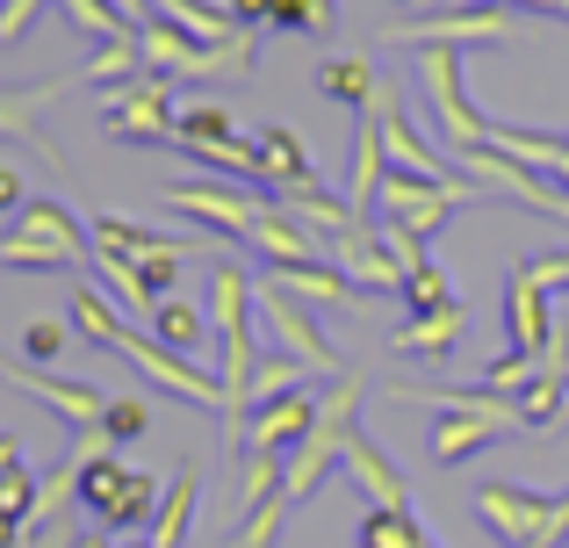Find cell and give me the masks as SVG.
I'll return each instance as SVG.
<instances>
[{
    "mask_svg": "<svg viewBox=\"0 0 569 548\" xmlns=\"http://www.w3.org/2000/svg\"><path fill=\"white\" fill-rule=\"evenodd\" d=\"M72 332H87L94 347H109V353H123L138 376H152L159 390H173V397H188V405H202V411H223V390H217V376H202V368L188 361V353H173V347H159L152 332H138V325L116 310V296L109 289H94V281H80L72 289Z\"/></svg>",
    "mask_w": 569,
    "mask_h": 548,
    "instance_id": "6da1fadb",
    "label": "cell"
},
{
    "mask_svg": "<svg viewBox=\"0 0 569 548\" xmlns=\"http://www.w3.org/2000/svg\"><path fill=\"white\" fill-rule=\"evenodd\" d=\"M209 303H217V325H223V368H217V390H223V455L238 462L246 448V419H252V368H260V347H252V281L238 260H217L209 275Z\"/></svg>",
    "mask_w": 569,
    "mask_h": 548,
    "instance_id": "7a4b0ae2",
    "label": "cell"
},
{
    "mask_svg": "<svg viewBox=\"0 0 569 548\" xmlns=\"http://www.w3.org/2000/svg\"><path fill=\"white\" fill-rule=\"evenodd\" d=\"M94 260V231L72 217L66 196H29L14 210V225L0 231V268L22 275H80Z\"/></svg>",
    "mask_w": 569,
    "mask_h": 548,
    "instance_id": "3957f363",
    "label": "cell"
},
{
    "mask_svg": "<svg viewBox=\"0 0 569 548\" xmlns=\"http://www.w3.org/2000/svg\"><path fill=\"white\" fill-rule=\"evenodd\" d=\"M138 51H144V72H159V80H238V72H252L260 29H246V37H231V43H202V37H188V29H173L167 14H152V22L138 29Z\"/></svg>",
    "mask_w": 569,
    "mask_h": 548,
    "instance_id": "277c9868",
    "label": "cell"
},
{
    "mask_svg": "<svg viewBox=\"0 0 569 548\" xmlns=\"http://www.w3.org/2000/svg\"><path fill=\"white\" fill-rule=\"evenodd\" d=\"M159 498H167V484L144 477V469H130L123 455H101V462L80 477V506L94 512L101 535H130V527H152V520H159Z\"/></svg>",
    "mask_w": 569,
    "mask_h": 548,
    "instance_id": "5b68a950",
    "label": "cell"
},
{
    "mask_svg": "<svg viewBox=\"0 0 569 548\" xmlns=\"http://www.w3.org/2000/svg\"><path fill=\"white\" fill-rule=\"evenodd\" d=\"M173 123H181V101H173V80H159V72H138V80L109 87V101H101V130L138 145V152L173 145Z\"/></svg>",
    "mask_w": 569,
    "mask_h": 548,
    "instance_id": "8992f818",
    "label": "cell"
},
{
    "mask_svg": "<svg viewBox=\"0 0 569 548\" xmlns=\"http://www.w3.org/2000/svg\"><path fill=\"white\" fill-rule=\"evenodd\" d=\"M252 318H260L267 332H274V347H281V353H296V361H303L310 376H347L339 347L318 332V310L296 303V296L281 289V281H260V289H252Z\"/></svg>",
    "mask_w": 569,
    "mask_h": 548,
    "instance_id": "52a82bcc",
    "label": "cell"
},
{
    "mask_svg": "<svg viewBox=\"0 0 569 548\" xmlns=\"http://www.w3.org/2000/svg\"><path fill=\"white\" fill-rule=\"evenodd\" d=\"M455 202H490V196H469V188L426 181V173H411V167H389V181H382V196H376V225L411 231V239H432V231L455 217Z\"/></svg>",
    "mask_w": 569,
    "mask_h": 548,
    "instance_id": "ba28073f",
    "label": "cell"
},
{
    "mask_svg": "<svg viewBox=\"0 0 569 548\" xmlns=\"http://www.w3.org/2000/svg\"><path fill=\"white\" fill-rule=\"evenodd\" d=\"M418 80H426V101H432V116H440V130H447V145H455V152L490 145V116L476 109L469 87H461V51H455V43L418 51Z\"/></svg>",
    "mask_w": 569,
    "mask_h": 548,
    "instance_id": "9c48e42d",
    "label": "cell"
},
{
    "mask_svg": "<svg viewBox=\"0 0 569 548\" xmlns=\"http://www.w3.org/2000/svg\"><path fill=\"white\" fill-rule=\"evenodd\" d=\"M167 202H173L181 217H194V225H202L209 239H231V246H246L252 217L267 210V196H260V188L217 181V173H194V181H167Z\"/></svg>",
    "mask_w": 569,
    "mask_h": 548,
    "instance_id": "30bf717a",
    "label": "cell"
},
{
    "mask_svg": "<svg viewBox=\"0 0 569 548\" xmlns=\"http://www.w3.org/2000/svg\"><path fill=\"white\" fill-rule=\"evenodd\" d=\"M512 37H519V14L512 8H447V14H426V22L389 29L397 51H432V43L469 51V43H512Z\"/></svg>",
    "mask_w": 569,
    "mask_h": 548,
    "instance_id": "8fae6325",
    "label": "cell"
},
{
    "mask_svg": "<svg viewBox=\"0 0 569 548\" xmlns=\"http://www.w3.org/2000/svg\"><path fill=\"white\" fill-rule=\"evenodd\" d=\"M246 253L260 260V268H296V260H332V239L310 231L303 217H289L281 196H267V210L252 217V231H246Z\"/></svg>",
    "mask_w": 569,
    "mask_h": 548,
    "instance_id": "7c38bea8",
    "label": "cell"
},
{
    "mask_svg": "<svg viewBox=\"0 0 569 548\" xmlns=\"http://www.w3.org/2000/svg\"><path fill=\"white\" fill-rule=\"evenodd\" d=\"M519 434H527L519 405H505V411H447V419L432 426V462H440V469H461L469 455L498 448V440H519Z\"/></svg>",
    "mask_w": 569,
    "mask_h": 548,
    "instance_id": "4fadbf2b",
    "label": "cell"
},
{
    "mask_svg": "<svg viewBox=\"0 0 569 548\" xmlns=\"http://www.w3.org/2000/svg\"><path fill=\"white\" fill-rule=\"evenodd\" d=\"M505 347L512 353H533V361H548L556 353V325H548V289L541 275L519 260L512 281H505Z\"/></svg>",
    "mask_w": 569,
    "mask_h": 548,
    "instance_id": "5bb4252c",
    "label": "cell"
},
{
    "mask_svg": "<svg viewBox=\"0 0 569 548\" xmlns=\"http://www.w3.org/2000/svg\"><path fill=\"white\" fill-rule=\"evenodd\" d=\"M0 382L29 390L37 405H51L58 419L72 426V434H94V426H101V411H109V397H101L94 382H58V376H37L29 361H8V353H0Z\"/></svg>",
    "mask_w": 569,
    "mask_h": 548,
    "instance_id": "9a60e30c",
    "label": "cell"
},
{
    "mask_svg": "<svg viewBox=\"0 0 569 548\" xmlns=\"http://www.w3.org/2000/svg\"><path fill=\"white\" fill-rule=\"evenodd\" d=\"M310 426H318V397H303V390L267 397V405H252V419H246V455H281V462H289V455L303 448Z\"/></svg>",
    "mask_w": 569,
    "mask_h": 548,
    "instance_id": "2e32d148",
    "label": "cell"
},
{
    "mask_svg": "<svg viewBox=\"0 0 569 548\" xmlns=\"http://www.w3.org/2000/svg\"><path fill=\"white\" fill-rule=\"evenodd\" d=\"M332 268L347 275L353 289H368V296H403V268H397V253L382 246L376 225L339 231V239H332Z\"/></svg>",
    "mask_w": 569,
    "mask_h": 548,
    "instance_id": "e0dca14e",
    "label": "cell"
},
{
    "mask_svg": "<svg viewBox=\"0 0 569 548\" xmlns=\"http://www.w3.org/2000/svg\"><path fill=\"white\" fill-rule=\"evenodd\" d=\"M339 469L353 477V491H368V506L411 512V484H403V469L389 462L376 440H368V426H353V434H347V455H339Z\"/></svg>",
    "mask_w": 569,
    "mask_h": 548,
    "instance_id": "ac0fdd59",
    "label": "cell"
},
{
    "mask_svg": "<svg viewBox=\"0 0 569 548\" xmlns=\"http://www.w3.org/2000/svg\"><path fill=\"white\" fill-rule=\"evenodd\" d=\"M461 339H469V310H461V296H455V303H440V310H411V318L389 332V347L418 353V361H447Z\"/></svg>",
    "mask_w": 569,
    "mask_h": 548,
    "instance_id": "d6986e66",
    "label": "cell"
},
{
    "mask_svg": "<svg viewBox=\"0 0 569 548\" xmlns=\"http://www.w3.org/2000/svg\"><path fill=\"white\" fill-rule=\"evenodd\" d=\"M347 167H353L347 202L368 217V210H376V196H382V181H389V145H382L376 109H368V116H353V152H347Z\"/></svg>",
    "mask_w": 569,
    "mask_h": 548,
    "instance_id": "ffe728a7",
    "label": "cell"
},
{
    "mask_svg": "<svg viewBox=\"0 0 569 548\" xmlns=\"http://www.w3.org/2000/svg\"><path fill=\"white\" fill-rule=\"evenodd\" d=\"M252 152H260V181H274V188H303V181H318V167H310L303 138H296L289 123H260V130H252Z\"/></svg>",
    "mask_w": 569,
    "mask_h": 548,
    "instance_id": "44dd1931",
    "label": "cell"
},
{
    "mask_svg": "<svg viewBox=\"0 0 569 548\" xmlns=\"http://www.w3.org/2000/svg\"><path fill=\"white\" fill-rule=\"evenodd\" d=\"M194 498H202V469L194 462H181L167 477V498H159V520H152V548H181L188 541V527H194Z\"/></svg>",
    "mask_w": 569,
    "mask_h": 548,
    "instance_id": "7402d4cb",
    "label": "cell"
},
{
    "mask_svg": "<svg viewBox=\"0 0 569 548\" xmlns=\"http://www.w3.org/2000/svg\"><path fill=\"white\" fill-rule=\"evenodd\" d=\"M267 281H281V289H289L296 303H310V310H332V303H347V296H361L347 275L332 268V260H296V268H267Z\"/></svg>",
    "mask_w": 569,
    "mask_h": 548,
    "instance_id": "603a6c76",
    "label": "cell"
},
{
    "mask_svg": "<svg viewBox=\"0 0 569 548\" xmlns=\"http://www.w3.org/2000/svg\"><path fill=\"white\" fill-rule=\"evenodd\" d=\"M66 80H29V87H0V138H22V145H37V159H51V145H43V123H37V109L58 94Z\"/></svg>",
    "mask_w": 569,
    "mask_h": 548,
    "instance_id": "cb8c5ba5",
    "label": "cell"
},
{
    "mask_svg": "<svg viewBox=\"0 0 569 548\" xmlns=\"http://www.w3.org/2000/svg\"><path fill=\"white\" fill-rule=\"evenodd\" d=\"M281 196V210L289 217H303L310 231H325V239H339V231H353V225H368L361 210H353V202H339V196H325L318 181H303V188H274Z\"/></svg>",
    "mask_w": 569,
    "mask_h": 548,
    "instance_id": "d4e9b609",
    "label": "cell"
},
{
    "mask_svg": "<svg viewBox=\"0 0 569 548\" xmlns=\"http://www.w3.org/2000/svg\"><path fill=\"white\" fill-rule=\"evenodd\" d=\"M376 66H368V58H325L318 66V94L325 101H339V109H353V116H368L376 109Z\"/></svg>",
    "mask_w": 569,
    "mask_h": 548,
    "instance_id": "484cf974",
    "label": "cell"
},
{
    "mask_svg": "<svg viewBox=\"0 0 569 548\" xmlns=\"http://www.w3.org/2000/svg\"><path fill=\"white\" fill-rule=\"evenodd\" d=\"M51 8L66 14L72 29H87L94 43H123V37H138V29H144V22H130L116 0H51Z\"/></svg>",
    "mask_w": 569,
    "mask_h": 548,
    "instance_id": "4316f807",
    "label": "cell"
},
{
    "mask_svg": "<svg viewBox=\"0 0 569 548\" xmlns=\"http://www.w3.org/2000/svg\"><path fill=\"white\" fill-rule=\"evenodd\" d=\"M223 138H246L238 116L223 101H181V123H173V152L181 145H223Z\"/></svg>",
    "mask_w": 569,
    "mask_h": 548,
    "instance_id": "83f0119b",
    "label": "cell"
},
{
    "mask_svg": "<svg viewBox=\"0 0 569 548\" xmlns=\"http://www.w3.org/2000/svg\"><path fill=\"white\" fill-rule=\"evenodd\" d=\"M202 332H209V318L188 303V296H159V303H152V339H159V347L188 353V347H202Z\"/></svg>",
    "mask_w": 569,
    "mask_h": 548,
    "instance_id": "f1b7e54d",
    "label": "cell"
},
{
    "mask_svg": "<svg viewBox=\"0 0 569 548\" xmlns=\"http://www.w3.org/2000/svg\"><path fill=\"white\" fill-rule=\"evenodd\" d=\"M361 548H440L418 527V512H382V506H368L361 512Z\"/></svg>",
    "mask_w": 569,
    "mask_h": 548,
    "instance_id": "f546056e",
    "label": "cell"
},
{
    "mask_svg": "<svg viewBox=\"0 0 569 548\" xmlns=\"http://www.w3.org/2000/svg\"><path fill=\"white\" fill-rule=\"evenodd\" d=\"M138 72H144V51H138V37H123V43H101L72 80L80 87H123V80H138Z\"/></svg>",
    "mask_w": 569,
    "mask_h": 548,
    "instance_id": "4dcf8cb0",
    "label": "cell"
},
{
    "mask_svg": "<svg viewBox=\"0 0 569 548\" xmlns=\"http://www.w3.org/2000/svg\"><path fill=\"white\" fill-rule=\"evenodd\" d=\"M289 491H267L260 506H246V520H238V535H231V548H274L281 541V527H289Z\"/></svg>",
    "mask_w": 569,
    "mask_h": 548,
    "instance_id": "1f68e13d",
    "label": "cell"
},
{
    "mask_svg": "<svg viewBox=\"0 0 569 548\" xmlns=\"http://www.w3.org/2000/svg\"><path fill=\"white\" fill-rule=\"evenodd\" d=\"M101 434H109V448L123 455L130 440L152 434V405H144V397H109V411H101Z\"/></svg>",
    "mask_w": 569,
    "mask_h": 548,
    "instance_id": "d6a6232c",
    "label": "cell"
},
{
    "mask_svg": "<svg viewBox=\"0 0 569 548\" xmlns=\"http://www.w3.org/2000/svg\"><path fill=\"white\" fill-rule=\"evenodd\" d=\"M267 29H296V37H332V29H339V0H281Z\"/></svg>",
    "mask_w": 569,
    "mask_h": 548,
    "instance_id": "836d02e7",
    "label": "cell"
},
{
    "mask_svg": "<svg viewBox=\"0 0 569 548\" xmlns=\"http://www.w3.org/2000/svg\"><path fill=\"white\" fill-rule=\"evenodd\" d=\"M303 376H310V368L296 361V353H260V368H252V405H267V397H289V390H303Z\"/></svg>",
    "mask_w": 569,
    "mask_h": 548,
    "instance_id": "e575fe53",
    "label": "cell"
},
{
    "mask_svg": "<svg viewBox=\"0 0 569 548\" xmlns=\"http://www.w3.org/2000/svg\"><path fill=\"white\" fill-rule=\"evenodd\" d=\"M403 303L411 310H440V303H455V289H447V275L432 268V260H418V268L403 275Z\"/></svg>",
    "mask_w": 569,
    "mask_h": 548,
    "instance_id": "d590c367",
    "label": "cell"
},
{
    "mask_svg": "<svg viewBox=\"0 0 569 548\" xmlns=\"http://www.w3.org/2000/svg\"><path fill=\"white\" fill-rule=\"evenodd\" d=\"M29 512H37V477H29L22 462L0 477V520H14V527H29Z\"/></svg>",
    "mask_w": 569,
    "mask_h": 548,
    "instance_id": "8d00e7d4",
    "label": "cell"
},
{
    "mask_svg": "<svg viewBox=\"0 0 569 548\" xmlns=\"http://www.w3.org/2000/svg\"><path fill=\"white\" fill-rule=\"evenodd\" d=\"M66 339H72V325H58V318H37L22 332V353L29 361H58V353H66Z\"/></svg>",
    "mask_w": 569,
    "mask_h": 548,
    "instance_id": "74e56055",
    "label": "cell"
},
{
    "mask_svg": "<svg viewBox=\"0 0 569 548\" xmlns=\"http://www.w3.org/2000/svg\"><path fill=\"white\" fill-rule=\"evenodd\" d=\"M80 535H72L66 520H37V527H22V548H72Z\"/></svg>",
    "mask_w": 569,
    "mask_h": 548,
    "instance_id": "f35d334b",
    "label": "cell"
},
{
    "mask_svg": "<svg viewBox=\"0 0 569 548\" xmlns=\"http://www.w3.org/2000/svg\"><path fill=\"white\" fill-rule=\"evenodd\" d=\"M223 8H231V14H238V22H252V29H267V22H274V8H281V0H223Z\"/></svg>",
    "mask_w": 569,
    "mask_h": 548,
    "instance_id": "ab89813d",
    "label": "cell"
},
{
    "mask_svg": "<svg viewBox=\"0 0 569 548\" xmlns=\"http://www.w3.org/2000/svg\"><path fill=\"white\" fill-rule=\"evenodd\" d=\"M22 202H29L22 173H14V167H0V210H22Z\"/></svg>",
    "mask_w": 569,
    "mask_h": 548,
    "instance_id": "60d3db41",
    "label": "cell"
},
{
    "mask_svg": "<svg viewBox=\"0 0 569 548\" xmlns=\"http://www.w3.org/2000/svg\"><path fill=\"white\" fill-rule=\"evenodd\" d=\"M14 462H22V440H14V434H0V477H8Z\"/></svg>",
    "mask_w": 569,
    "mask_h": 548,
    "instance_id": "b9f144b4",
    "label": "cell"
},
{
    "mask_svg": "<svg viewBox=\"0 0 569 548\" xmlns=\"http://www.w3.org/2000/svg\"><path fill=\"white\" fill-rule=\"evenodd\" d=\"M72 548H116V541H109V535H101V527H94V535H80Z\"/></svg>",
    "mask_w": 569,
    "mask_h": 548,
    "instance_id": "7bdbcfd3",
    "label": "cell"
},
{
    "mask_svg": "<svg viewBox=\"0 0 569 548\" xmlns=\"http://www.w3.org/2000/svg\"><path fill=\"white\" fill-rule=\"evenodd\" d=\"M8 541H22V527H14V520H0V548H8Z\"/></svg>",
    "mask_w": 569,
    "mask_h": 548,
    "instance_id": "ee69618b",
    "label": "cell"
},
{
    "mask_svg": "<svg viewBox=\"0 0 569 548\" xmlns=\"http://www.w3.org/2000/svg\"><path fill=\"white\" fill-rule=\"evenodd\" d=\"M0 43H8V29H0Z\"/></svg>",
    "mask_w": 569,
    "mask_h": 548,
    "instance_id": "f6af8a7d",
    "label": "cell"
},
{
    "mask_svg": "<svg viewBox=\"0 0 569 548\" xmlns=\"http://www.w3.org/2000/svg\"><path fill=\"white\" fill-rule=\"evenodd\" d=\"M411 8H426V0H411Z\"/></svg>",
    "mask_w": 569,
    "mask_h": 548,
    "instance_id": "bcb514c9",
    "label": "cell"
},
{
    "mask_svg": "<svg viewBox=\"0 0 569 548\" xmlns=\"http://www.w3.org/2000/svg\"><path fill=\"white\" fill-rule=\"evenodd\" d=\"M138 548H152V541H138Z\"/></svg>",
    "mask_w": 569,
    "mask_h": 548,
    "instance_id": "7dc6e473",
    "label": "cell"
},
{
    "mask_svg": "<svg viewBox=\"0 0 569 548\" xmlns=\"http://www.w3.org/2000/svg\"><path fill=\"white\" fill-rule=\"evenodd\" d=\"M562 14H569V0H562Z\"/></svg>",
    "mask_w": 569,
    "mask_h": 548,
    "instance_id": "c3c4849f",
    "label": "cell"
},
{
    "mask_svg": "<svg viewBox=\"0 0 569 548\" xmlns=\"http://www.w3.org/2000/svg\"><path fill=\"white\" fill-rule=\"evenodd\" d=\"M562 289H569V281H562Z\"/></svg>",
    "mask_w": 569,
    "mask_h": 548,
    "instance_id": "681fc988",
    "label": "cell"
}]
</instances>
